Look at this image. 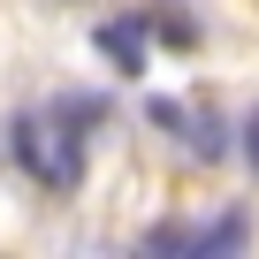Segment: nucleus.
Listing matches in <instances>:
<instances>
[{"label":"nucleus","mask_w":259,"mask_h":259,"mask_svg":"<svg viewBox=\"0 0 259 259\" xmlns=\"http://www.w3.org/2000/svg\"><path fill=\"white\" fill-rule=\"evenodd\" d=\"M8 145H16V160H23V176H31L38 191H76V183H84V130H69L54 107L16 114Z\"/></svg>","instance_id":"f257e3e1"},{"label":"nucleus","mask_w":259,"mask_h":259,"mask_svg":"<svg viewBox=\"0 0 259 259\" xmlns=\"http://www.w3.org/2000/svg\"><path fill=\"white\" fill-rule=\"evenodd\" d=\"M244 236H251L244 213H221V221H198V229H153L138 251L145 259H176V251L183 259H213V251H244Z\"/></svg>","instance_id":"f03ea898"},{"label":"nucleus","mask_w":259,"mask_h":259,"mask_svg":"<svg viewBox=\"0 0 259 259\" xmlns=\"http://www.w3.org/2000/svg\"><path fill=\"white\" fill-rule=\"evenodd\" d=\"M145 114H153V130H168V138H176L191 160H221V153L236 145L229 130H221V114H206V107H183V99H153Z\"/></svg>","instance_id":"7ed1b4c3"},{"label":"nucleus","mask_w":259,"mask_h":259,"mask_svg":"<svg viewBox=\"0 0 259 259\" xmlns=\"http://www.w3.org/2000/svg\"><path fill=\"white\" fill-rule=\"evenodd\" d=\"M130 23H138V31H153V38H168V46H191V38H198V31L183 23V8H138Z\"/></svg>","instance_id":"20e7f679"},{"label":"nucleus","mask_w":259,"mask_h":259,"mask_svg":"<svg viewBox=\"0 0 259 259\" xmlns=\"http://www.w3.org/2000/svg\"><path fill=\"white\" fill-rule=\"evenodd\" d=\"M99 46H107V54H114V69H130V76L145 69V46H138V23H107V31H99Z\"/></svg>","instance_id":"39448f33"},{"label":"nucleus","mask_w":259,"mask_h":259,"mask_svg":"<svg viewBox=\"0 0 259 259\" xmlns=\"http://www.w3.org/2000/svg\"><path fill=\"white\" fill-rule=\"evenodd\" d=\"M54 114H61L69 130H99V122H107V99H92V92H69V99H54Z\"/></svg>","instance_id":"423d86ee"},{"label":"nucleus","mask_w":259,"mask_h":259,"mask_svg":"<svg viewBox=\"0 0 259 259\" xmlns=\"http://www.w3.org/2000/svg\"><path fill=\"white\" fill-rule=\"evenodd\" d=\"M244 160H251V168H259V114H251V122H244Z\"/></svg>","instance_id":"0eeeda50"},{"label":"nucleus","mask_w":259,"mask_h":259,"mask_svg":"<svg viewBox=\"0 0 259 259\" xmlns=\"http://www.w3.org/2000/svg\"><path fill=\"white\" fill-rule=\"evenodd\" d=\"M54 8H92V0H54Z\"/></svg>","instance_id":"6e6552de"}]
</instances>
